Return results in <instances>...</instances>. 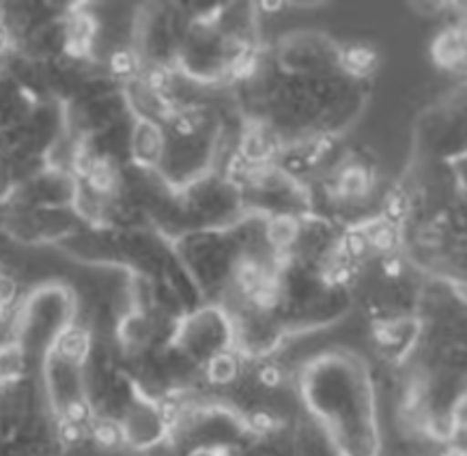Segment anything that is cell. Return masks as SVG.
I'll return each mask as SVG.
<instances>
[{
	"mask_svg": "<svg viewBox=\"0 0 467 456\" xmlns=\"http://www.w3.org/2000/svg\"><path fill=\"white\" fill-rule=\"evenodd\" d=\"M16 381L0 383V456H58L63 446L57 429H47L39 411L28 413V396L24 407L14 409Z\"/></svg>",
	"mask_w": 467,
	"mask_h": 456,
	"instance_id": "6da1fadb",
	"label": "cell"
},
{
	"mask_svg": "<svg viewBox=\"0 0 467 456\" xmlns=\"http://www.w3.org/2000/svg\"><path fill=\"white\" fill-rule=\"evenodd\" d=\"M207 377L212 383L218 386H226L237 377V359L231 353L220 351L218 356H213L207 362Z\"/></svg>",
	"mask_w": 467,
	"mask_h": 456,
	"instance_id": "7a4b0ae2",
	"label": "cell"
},
{
	"mask_svg": "<svg viewBox=\"0 0 467 456\" xmlns=\"http://www.w3.org/2000/svg\"><path fill=\"white\" fill-rule=\"evenodd\" d=\"M110 67H112V71H115L117 76L125 78V76L134 74V71H136V58L131 57L128 50H119V52L112 54Z\"/></svg>",
	"mask_w": 467,
	"mask_h": 456,
	"instance_id": "3957f363",
	"label": "cell"
},
{
	"mask_svg": "<svg viewBox=\"0 0 467 456\" xmlns=\"http://www.w3.org/2000/svg\"><path fill=\"white\" fill-rule=\"evenodd\" d=\"M347 58H349V65H353V67L367 69V67H370V65H373L375 54L367 50V47H356V50L349 52V57H347Z\"/></svg>",
	"mask_w": 467,
	"mask_h": 456,
	"instance_id": "277c9868",
	"label": "cell"
}]
</instances>
